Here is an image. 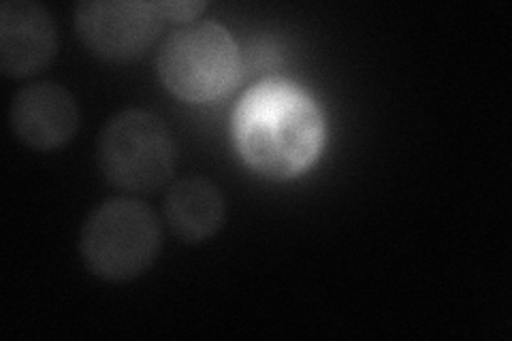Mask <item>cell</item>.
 <instances>
[{"label":"cell","instance_id":"obj_1","mask_svg":"<svg viewBox=\"0 0 512 341\" xmlns=\"http://www.w3.org/2000/svg\"><path fill=\"white\" fill-rule=\"evenodd\" d=\"M235 143L246 165L267 180H293L323 150L325 120L306 92L269 81L250 90L235 111Z\"/></svg>","mask_w":512,"mask_h":341},{"label":"cell","instance_id":"obj_2","mask_svg":"<svg viewBox=\"0 0 512 341\" xmlns=\"http://www.w3.org/2000/svg\"><path fill=\"white\" fill-rule=\"evenodd\" d=\"M163 233L154 211L135 199H109L86 218L79 254L107 282H128L146 271L160 252Z\"/></svg>","mask_w":512,"mask_h":341},{"label":"cell","instance_id":"obj_3","mask_svg":"<svg viewBox=\"0 0 512 341\" xmlns=\"http://www.w3.org/2000/svg\"><path fill=\"white\" fill-rule=\"evenodd\" d=\"M165 88L186 103H210L227 94L242 71L231 32L216 22H192L163 41L156 56Z\"/></svg>","mask_w":512,"mask_h":341},{"label":"cell","instance_id":"obj_4","mask_svg":"<svg viewBox=\"0 0 512 341\" xmlns=\"http://www.w3.org/2000/svg\"><path fill=\"white\" fill-rule=\"evenodd\" d=\"M109 184L126 192H156L173 175L178 148L169 126L146 109H126L111 118L96 148Z\"/></svg>","mask_w":512,"mask_h":341},{"label":"cell","instance_id":"obj_5","mask_svg":"<svg viewBox=\"0 0 512 341\" xmlns=\"http://www.w3.org/2000/svg\"><path fill=\"white\" fill-rule=\"evenodd\" d=\"M158 3L84 0L75 9V30L88 50L107 62H133L150 50L165 26Z\"/></svg>","mask_w":512,"mask_h":341},{"label":"cell","instance_id":"obj_6","mask_svg":"<svg viewBox=\"0 0 512 341\" xmlns=\"http://www.w3.org/2000/svg\"><path fill=\"white\" fill-rule=\"evenodd\" d=\"M9 122L15 137L37 152L67 145L79 128L75 96L54 81H39L13 96Z\"/></svg>","mask_w":512,"mask_h":341},{"label":"cell","instance_id":"obj_7","mask_svg":"<svg viewBox=\"0 0 512 341\" xmlns=\"http://www.w3.org/2000/svg\"><path fill=\"white\" fill-rule=\"evenodd\" d=\"M58 50L52 15L32 0L0 5V71L7 77H30L43 71Z\"/></svg>","mask_w":512,"mask_h":341},{"label":"cell","instance_id":"obj_8","mask_svg":"<svg viewBox=\"0 0 512 341\" xmlns=\"http://www.w3.org/2000/svg\"><path fill=\"white\" fill-rule=\"evenodd\" d=\"M227 203L220 188L205 177H186L175 182L165 199V218L171 233L186 243L214 237L224 224Z\"/></svg>","mask_w":512,"mask_h":341},{"label":"cell","instance_id":"obj_9","mask_svg":"<svg viewBox=\"0 0 512 341\" xmlns=\"http://www.w3.org/2000/svg\"><path fill=\"white\" fill-rule=\"evenodd\" d=\"M160 13L165 15V20H173V22H190L192 18L205 9V3H158Z\"/></svg>","mask_w":512,"mask_h":341}]
</instances>
